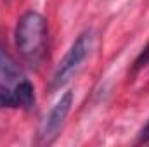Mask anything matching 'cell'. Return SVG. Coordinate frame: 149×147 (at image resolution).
<instances>
[{"label": "cell", "mask_w": 149, "mask_h": 147, "mask_svg": "<svg viewBox=\"0 0 149 147\" xmlns=\"http://www.w3.org/2000/svg\"><path fill=\"white\" fill-rule=\"evenodd\" d=\"M71 102H73V94L66 92V94L61 95V99L50 109L49 116L45 118V121L42 125V130H40V140L43 144H49V142H52L57 137V133H59V130H61L68 112H70Z\"/></svg>", "instance_id": "obj_3"}, {"label": "cell", "mask_w": 149, "mask_h": 147, "mask_svg": "<svg viewBox=\"0 0 149 147\" xmlns=\"http://www.w3.org/2000/svg\"><path fill=\"white\" fill-rule=\"evenodd\" d=\"M3 107H16V106H14L12 92H9L5 87L0 85V109H3Z\"/></svg>", "instance_id": "obj_6"}, {"label": "cell", "mask_w": 149, "mask_h": 147, "mask_svg": "<svg viewBox=\"0 0 149 147\" xmlns=\"http://www.w3.org/2000/svg\"><path fill=\"white\" fill-rule=\"evenodd\" d=\"M33 85L30 81H21L17 83V87L12 92L14 97V106L16 107H23V109H31L35 104V94H33Z\"/></svg>", "instance_id": "obj_4"}, {"label": "cell", "mask_w": 149, "mask_h": 147, "mask_svg": "<svg viewBox=\"0 0 149 147\" xmlns=\"http://www.w3.org/2000/svg\"><path fill=\"white\" fill-rule=\"evenodd\" d=\"M149 62V43L142 49V52L139 54V57L135 59V62H134V69H132V73H137L141 68H144L146 64Z\"/></svg>", "instance_id": "obj_7"}, {"label": "cell", "mask_w": 149, "mask_h": 147, "mask_svg": "<svg viewBox=\"0 0 149 147\" xmlns=\"http://www.w3.org/2000/svg\"><path fill=\"white\" fill-rule=\"evenodd\" d=\"M16 47L23 59L30 64H38L47 52V21L42 14L30 10L23 14L16 26Z\"/></svg>", "instance_id": "obj_1"}, {"label": "cell", "mask_w": 149, "mask_h": 147, "mask_svg": "<svg viewBox=\"0 0 149 147\" xmlns=\"http://www.w3.org/2000/svg\"><path fill=\"white\" fill-rule=\"evenodd\" d=\"M139 142H149V119H148V123L144 125V128L141 130V135H139Z\"/></svg>", "instance_id": "obj_8"}, {"label": "cell", "mask_w": 149, "mask_h": 147, "mask_svg": "<svg viewBox=\"0 0 149 147\" xmlns=\"http://www.w3.org/2000/svg\"><path fill=\"white\" fill-rule=\"evenodd\" d=\"M90 47H92V35L88 31L81 33L80 37L74 40L73 45L70 47V50L66 52V55L63 57V61L59 62L56 73L52 76V83H50L52 90L61 88L71 78V74L78 69V66L83 62V59L90 52Z\"/></svg>", "instance_id": "obj_2"}, {"label": "cell", "mask_w": 149, "mask_h": 147, "mask_svg": "<svg viewBox=\"0 0 149 147\" xmlns=\"http://www.w3.org/2000/svg\"><path fill=\"white\" fill-rule=\"evenodd\" d=\"M0 68H2V71L7 74V76H14V74L17 73V68H16V64H14V61L0 49Z\"/></svg>", "instance_id": "obj_5"}]
</instances>
